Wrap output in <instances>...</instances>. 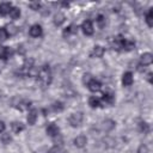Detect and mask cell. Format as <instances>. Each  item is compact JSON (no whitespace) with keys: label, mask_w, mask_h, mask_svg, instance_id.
<instances>
[{"label":"cell","mask_w":153,"mask_h":153,"mask_svg":"<svg viewBox=\"0 0 153 153\" xmlns=\"http://www.w3.org/2000/svg\"><path fill=\"white\" fill-rule=\"evenodd\" d=\"M111 47L115 50H121V51H130L135 48V42L130 39H126L122 35H118L112 38L111 41Z\"/></svg>","instance_id":"cell-1"},{"label":"cell","mask_w":153,"mask_h":153,"mask_svg":"<svg viewBox=\"0 0 153 153\" xmlns=\"http://www.w3.org/2000/svg\"><path fill=\"white\" fill-rule=\"evenodd\" d=\"M37 78L39 84L42 85V87H47L50 85L51 80H53V75H51V69L48 65H43L37 73Z\"/></svg>","instance_id":"cell-2"},{"label":"cell","mask_w":153,"mask_h":153,"mask_svg":"<svg viewBox=\"0 0 153 153\" xmlns=\"http://www.w3.org/2000/svg\"><path fill=\"white\" fill-rule=\"evenodd\" d=\"M82 120H84V115L81 114V112H74V114H72L69 117H68V123L72 126V127H79L80 124H81V122H82Z\"/></svg>","instance_id":"cell-3"},{"label":"cell","mask_w":153,"mask_h":153,"mask_svg":"<svg viewBox=\"0 0 153 153\" xmlns=\"http://www.w3.org/2000/svg\"><path fill=\"white\" fill-rule=\"evenodd\" d=\"M45 131H47V134L50 137H54L55 139V137L60 136V128L55 123H49L47 126V128H45Z\"/></svg>","instance_id":"cell-4"},{"label":"cell","mask_w":153,"mask_h":153,"mask_svg":"<svg viewBox=\"0 0 153 153\" xmlns=\"http://www.w3.org/2000/svg\"><path fill=\"white\" fill-rule=\"evenodd\" d=\"M81 29H82V32L86 35V36H91L93 33V25H92V22L90 19H86L82 22L81 24Z\"/></svg>","instance_id":"cell-5"},{"label":"cell","mask_w":153,"mask_h":153,"mask_svg":"<svg viewBox=\"0 0 153 153\" xmlns=\"http://www.w3.org/2000/svg\"><path fill=\"white\" fill-rule=\"evenodd\" d=\"M115 124H116L115 121H112L110 118H106V120H104L102 122V130L105 131V133H109L115 128Z\"/></svg>","instance_id":"cell-6"},{"label":"cell","mask_w":153,"mask_h":153,"mask_svg":"<svg viewBox=\"0 0 153 153\" xmlns=\"http://www.w3.org/2000/svg\"><path fill=\"white\" fill-rule=\"evenodd\" d=\"M152 61H153V55L151 53H145L140 57V66H142V67L148 66V65L152 63Z\"/></svg>","instance_id":"cell-7"},{"label":"cell","mask_w":153,"mask_h":153,"mask_svg":"<svg viewBox=\"0 0 153 153\" xmlns=\"http://www.w3.org/2000/svg\"><path fill=\"white\" fill-rule=\"evenodd\" d=\"M29 33H30L31 37H39V36H42V33H43L42 26L38 25V24L32 25V26L30 27V30H29Z\"/></svg>","instance_id":"cell-8"},{"label":"cell","mask_w":153,"mask_h":153,"mask_svg":"<svg viewBox=\"0 0 153 153\" xmlns=\"http://www.w3.org/2000/svg\"><path fill=\"white\" fill-rule=\"evenodd\" d=\"M12 55V50L8 48V47H4L1 45L0 47V59L2 61H7Z\"/></svg>","instance_id":"cell-9"},{"label":"cell","mask_w":153,"mask_h":153,"mask_svg":"<svg viewBox=\"0 0 153 153\" xmlns=\"http://www.w3.org/2000/svg\"><path fill=\"white\" fill-rule=\"evenodd\" d=\"M87 87H88V90L90 91H92V92H97V91H99L100 90V87H102V84H100V81L99 80H97V79H92L87 85H86Z\"/></svg>","instance_id":"cell-10"},{"label":"cell","mask_w":153,"mask_h":153,"mask_svg":"<svg viewBox=\"0 0 153 153\" xmlns=\"http://www.w3.org/2000/svg\"><path fill=\"white\" fill-rule=\"evenodd\" d=\"M87 143V137L85 135H78L75 139H74V146L78 147V148H82L85 147Z\"/></svg>","instance_id":"cell-11"},{"label":"cell","mask_w":153,"mask_h":153,"mask_svg":"<svg viewBox=\"0 0 153 153\" xmlns=\"http://www.w3.org/2000/svg\"><path fill=\"white\" fill-rule=\"evenodd\" d=\"M76 32H78V25L71 24V25H68V26L63 30L62 35H63V37H68L69 35H75Z\"/></svg>","instance_id":"cell-12"},{"label":"cell","mask_w":153,"mask_h":153,"mask_svg":"<svg viewBox=\"0 0 153 153\" xmlns=\"http://www.w3.org/2000/svg\"><path fill=\"white\" fill-rule=\"evenodd\" d=\"M104 53H105V49L103 47L96 45V47H93V49H92L90 55H91V57H102L104 55Z\"/></svg>","instance_id":"cell-13"},{"label":"cell","mask_w":153,"mask_h":153,"mask_svg":"<svg viewBox=\"0 0 153 153\" xmlns=\"http://www.w3.org/2000/svg\"><path fill=\"white\" fill-rule=\"evenodd\" d=\"M134 79H133V74L130 72H126L122 75V85L123 86H130L133 84Z\"/></svg>","instance_id":"cell-14"},{"label":"cell","mask_w":153,"mask_h":153,"mask_svg":"<svg viewBox=\"0 0 153 153\" xmlns=\"http://www.w3.org/2000/svg\"><path fill=\"white\" fill-rule=\"evenodd\" d=\"M12 10L11 2H1L0 4V16H7L10 14V11Z\"/></svg>","instance_id":"cell-15"},{"label":"cell","mask_w":153,"mask_h":153,"mask_svg":"<svg viewBox=\"0 0 153 153\" xmlns=\"http://www.w3.org/2000/svg\"><path fill=\"white\" fill-rule=\"evenodd\" d=\"M30 105H31V102H30V100H23V99H19V100H18V103H17V104H14V106H16L18 110H20V111L29 109V106H30Z\"/></svg>","instance_id":"cell-16"},{"label":"cell","mask_w":153,"mask_h":153,"mask_svg":"<svg viewBox=\"0 0 153 153\" xmlns=\"http://www.w3.org/2000/svg\"><path fill=\"white\" fill-rule=\"evenodd\" d=\"M36 120H37V110L36 109H32L29 111V115H27V123L30 126H33L36 123Z\"/></svg>","instance_id":"cell-17"},{"label":"cell","mask_w":153,"mask_h":153,"mask_svg":"<svg viewBox=\"0 0 153 153\" xmlns=\"http://www.w3.org/2000/svg\"><path fill=\"white\" fill-rule=\"evenodd\" d=\"M65 20H66V17H65V14L61 13V12H57V13L55 14V17H54V24H55L56 26L62 25V24L65 23Z\"/></svg>","instance_id":"cell-18"},{"label":"cell","mask_w":153,"mask_h":153,"mask_svg":"<svg viewBox=\"0 0 153 153\" xmlns=\"http://www.w3.org/2000/svg\"><path fill=\"white\" fill-rule=\"evenodd\" d=\"M102 100H103L104 103H106V104H112V103L115 102V96H114V93H111V92H105V93L103 94V97H102Z\"/></svg>","instance_id":"cell-19"},{"label":"cell","mask_w":153,"mask_h":153,"mask_svg":"<svg viewBox=\"0 0 153 153\" xmlns=\"http://www.w3.org/2000/svg\"><path fill=\"white\" fill-rule=\"evenodd\" d=\"M11 128H12V131H13V133L19 134L22 130H24V124H23L22 122H12Z\"/></svg>","instance_id":"cell-20"},{"label":"cell","mask_w":153,"mask_h":153,"mask_svg":"<svg viewBox=\"0 0 153 153\" xmlns=\"http://www.w3.org/2000/svg\"><path fill=\"white\" fill-rule=\"evenodd\" d=\"M145 19H146L147 25H148L149 27H152V26H153V8H152V7H151V8L147 11Z\"/></svg>","instance_id":"cell-21"},{"label":"cell","mask_w":153,"mask_h":153,"mask_svg":"<svg viewBox=\"0 0 153 153\" xmlns=\"http://www.w3.org/2000/svg\"><path fill=\"white\" fill-rule=\"evenodd\" d=\"M88 105H90L91 108L96 109V108L100 106V99L97 98V97H94V96H92V97L88 98Z\"/></svg>","instance_id":"cell-22"},{"label":"cell","mask_w":153,"mask_h":153,"mask_svg":"<svg viewBox=\"0 0 153 153\" xmlns=\"http://www.w3.org/2000/svg\"><path fill=\"white\" fill-rule=\"evenodd\" d=\"M10 17L12 19H18L20 17V10L18 7H12V10L10 11Z\"/></svg>","instance_id":"cell-23"},{"label":"cell","mask_w":153,"mask_h":153,"mask_svg":"<svg viewBox=\"0 0 153 153\" xmlns=\"http://www.w3.org/2000/svg\"><path fill=\"white\" fill-rule=\"evenodd\" d=\"M63 104L61 103V102H55V103H53V105H51V110L53 111H55V112H61L62 110H63Z\"/></svg>","instance_id":"cell-24"},{"label":"cell","mask_w":153,"mask_h":153,"mask_svg":"<svg viewBox=\"0 0 153 153\" xmlns=\"http://www.w3.org/2000/svg\"><path fill=\"white\" fill-rule=\"evenodd\" d=\"M139 129H140L141 133H143V134H148L151 128H149V124H148V123H146V122H140V124H139Z\"/></svg>","instance_id":"cell-25"},{"label":"cell","mask_w":153,"mask_h":153,"mask_svg":"<svg viewBox=\"0 0 153 153\" xmlns=\"http://www.w3.org/2000/svg\"><path fill=\"white\" fill-rule=\"evenodd\" d=\"M6 31H7V33H8L10 36H14V35L18 32V27H17L16 25H13V24H8Z\"/></svg>","instance_id":"cell-26"},{"label":"cell","mask_w":153,"mask_h":153,"mask_svg":"<svg viewBox=\"0 0 153 153\" xmlns=\"http://www.w3.org/2000/svg\"><path fill=\"white\" fill-rule=\"evenodd\" d=\"M49 153H66V151L63 149V147L55 145L54 147H51V148L49 149Z\"/></svg>","instance_id":"cell-27"},{"label":"cell","mask_w":153,"mask_h":153,"mask_svg":"<svg viewBox=\"0 0 153 153\" xmlns=\"http://www.w3.org/2000/svg\"><path fill=\"white\" fill-rule=\"evenodd\" d=\"M8 38V33L6 31V27H0V41H6Z\"/></svg>","instance_id":"cell-28"},{"label":"cell","mask_w":153,"mask_h":153,"mask_svg":"<svg viewBox=\"0 0 153 153\" xmlns=\"http://www.w3.org/2000/svg\"><path fill=\"white\" fill-rule=\"evenodd\" d=\"M97 23H98V25H99L100 27H104V26H105V17H104L103 14L97 16Z\"/></svg>","instance_id":"cell-29"},{"label":"cell","mask_w":153,"mask_h":153,"mask_svg":"<svg viewBox=\"0 0 153 153\" xmlns=\"http://www.w3.org/2000/svg\"><path fill=\"white\" fill-rule=\"evenodd\" d=\"M29 6L33 10V11H41V4L38 1H32L29 4Z\"/></svg>","instance_id":"cell-30"},{"label":"cell","mask_w":153,"mask_h":153,"mask_svg":"<svg viewBox=\"0 0 153 153\" xmlns=\"http://www.w3.org/2000/svg\"><path fill=\"white\" fill-rule=\"evenodd\" d=\"M92 79H93V76H92L90 73H85L84 76H82V82H84V85H87Z\"/></svg>","instance_id":"cell-31"},{"label":"cell","mask_w":153,"mask_h":153,"mask_svg":"<svg viewBox=\"0 0 153 153\" xmlns=\"http://www.w3.org/2000/svg\"><path fill=\"white\" fill-rule=\"evenodd\" d=\"M1 141H2V143H10L11 141H12V137H11V135L10 134H4L2 136H1Z\"/></svg>","instance_id":"cell-32"},{"label":"cell","mask_w":153,"mask_h":153,"mask_svg":"<svg viewBox=\"0 0 153 153\" xmlns=\"http://www.w3.org/2000/svg\"><path fill=\"white\" fill-rule=\"evenodd\" d=\"M137 153H151L148 147L146 145H141L139 148H137Z\"/></svg>","instance_id":"cell-33"},{"label":"cell","mask_w":153,"mask_h":153,"mask_svg":"<svg viewBox=\"0 0 153 153\" xmlns=\"http://www.w3.org/2000/svg\"><path fill=\"white\" fill-rule=\"evenodd\" d=\"M18 54H20V55H24L25 54V49H24V47L23 45H18Z\"/></svg>","instance_id":"cell-34"},{"label":"cell","mask_w":153,"mask_h":153,"mask_svg":"<svg viewBox=\"0 0 153 153\" xmlns=\"http://www.w3.org/2000/svg\"><path fill=\"white\" fill-rule=\"evenodd\" d=\"M5 130V123L2 121H0V133H2Z\"/></svg>","instance_id":"cell-35"},{"label":"cell","mask_w":153,"mask_h":153,"mask_svg":"<svg viewBox=\"0 0 153 153\" xmlns=\"http://www.w3.org/2000/svg\"><path fill=\"white\" fill-rule=\"evenodd\" d=\"M152 75H153V74H152L151 72H149V73L147 74V80H148L149 82H152Z\"/></svg>","instance_id":"cell-36"}]
</instances>
